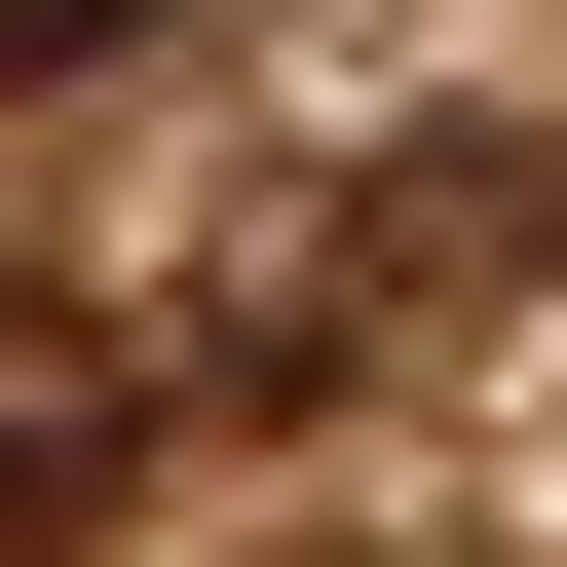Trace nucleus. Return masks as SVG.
<instances>
[{"label":"nucleus","mask_w":567,"mask_h":567,"mask_svg":"<svg viewBox=\"0 0 567 567\" xmlns=\"http://www.w3.org/2000/svg\"><path fill=\"white\" fill-rule=\"evenodd\" d=\"M76 39H152V0H0V76H76Z\"/></svg>","instance_id":"obj_1"}]
</instances>
